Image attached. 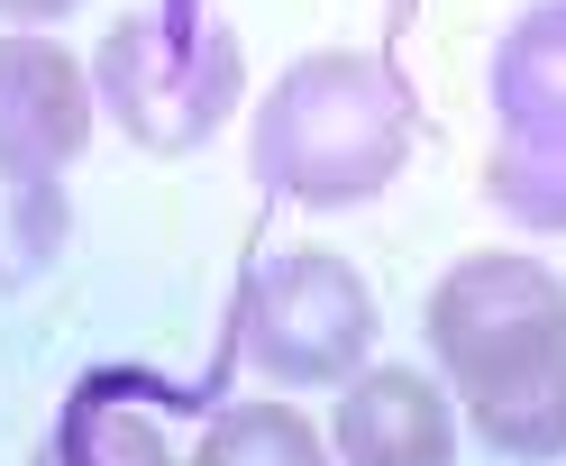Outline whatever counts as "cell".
<instances>
[{"label": "cell", "instance_id": "cell-1", "mask_svg": "<svg viewBox=\"0 0 566 466\" xmlns=\"http://www.w3.org/2000/svg\"><path fill=\"white\" fill-rule=\"evenodd\" d=\"M430 356L493 457H566V283L521 247H475L430 283Z\"/></svg>", "mask_w": 566, "mask_h": 466}, {"label": "cell", "instance_id": "cell-2", "mask_svg": "<svg viewBox=\"0 0 566 466\" xmlns=\"http://www.w3.org/2000/svg\"><path fill=\"white\" fill-rule=\"evenodd\" d=\"M411 137H420V111L394 64L366 46H321L265 83L247 156H256V184L283 201L357 210L411 165Z\"/></svg>", "mask_w": 566, "mask_h": 466}, {"label": "cell", "instance_id": "cell-3", "mask_svg": "<svg viewBox=\"0 0 566 466\" xmlns=\"http://www.w3.org/2000/svg\"><path fill=\"white\" fill-rule=\"evenodd\" d=\"M247 92V46L238 28L192 19V10H128L92 46V101L119 120L128 147L147 156H192L229 128Z\"/></svg>", "mask_w": 566, "mask_h": 466}, {"label": "cell", "instance_id": "cell-4", "mask_svg": "<svg viewBox=\"0 0 566 466\" xmlns=\"http://www.w3.org/2000/svg\"><path fill=\"white\" fill-rule=\"evenodd\" d=\"M375 356V293L329 247H283L247 283V366L274 384H347Z\"/></svg>", "mask_w": 566, "mask_h": 466}, {"label": "cell", "instance_id": "cell-5", "mask_svg": "<svg viewBox=\"0 0 566 466\" xmlns=\"http://www.w3.org/2000/svg\"><path fill=\"white\" fill-rule=\"evenodd\" d=\"M92 64L64 55L46 28L0 38V165L19 174H64L92 147Z\"/></svg>", "mask_w": 566, "mask_h": 466}, {"label": "cell", "instance_id": "cell-6", "mask_svg": "<svg viewBox=\"0 0 566 466\" xmlns=\"http://www.w3.org/2000/svg\"><path fill=\"white\" fill-rule=\"evenodd\" d=\"M329 457L338 466H457V403L411 375V366H366L338 384V421H329Z\"/></svg>", "mask_w": 566, "mask_h": 466}, {"label": "cell", "instance_id": "cell-7", "mask_svg": "<svg viewBox=\"0 0 566 466\" xmlns=\"http://www.w3.org/2000/svg\"><path fill=\"white\" fill-rule=\"evenodd\" d=\"M484 92L512 137H566V0H530L493 38Z\"/></svg>", "mask_w": 566, "mask_h": 466}, {"label": "cell", "instance_id": "cell-8", "mask_svg": "<svg viewBox=\"0 0 566 466\" xmlns=\"http://www.w3.org/2000/svg\"><path fill=\"white\" fill-rule=\"evenodd\" d=\"M28 466H174V448H165V421L137 393L92 384V393L64 403V421L46 429V448Z\"/></svg>", "mask_w": 566, "mask_h": 466}, {"label": "cell", "instance_id": "cell-9", "mask_svg": "<svg viewBox=\"0 0 566 466\" xmlns=\"http://www.w3.org/2000/svg\"><path fill=\"white\" fill-rule=\"evenodd\" d=\"M64 238H74L64 174H19V165H0V293H28L38 275H55Z\"/></svg>", "mask_w": 566, "mask_h": 466}, {"label": "cell", "instance_id": "cell-10", "mask_svg": "<svg viewBox=\"0 0 566 466\" xmlns=\"http://www.w3.org/2000/svg\"><path fill=\"white\" fill-rule=\"evenodd\" d=\"M192 466H338L329 429L293 403H229L192 439Z\"/></svg>", "mask_w": 566, "mask_h": 466}, {"label": "cell", "instance_id": "cell-11", "mask_svg": "<svg viewBox=\"0 0 566 466\" xmlns=\"http://www.w3.org/2000/svg\"><path fill=\"white\" fill-rule=\"evenodd\" d=\"M484 201L503 210L512 229H548L566 238V137H493L484 156Z\"/></svg>", "mask_w": 566, "mask_h": 466}, {"label": "cell", "instance_id": "cell-12", "mask_svg": "<svg viewBox=\"0 0 566 466\" xmlns=\"http://www.w3.org/2000/svg\"><path fill=\"white\" fill-rule=\"evenodd\" d=\"M83 0H0V19L10 28H55V19H74Z\"/></svg>", "mask_w": 566, "mask_h": 466}]
</instances>
